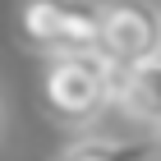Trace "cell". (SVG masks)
I'll list each match as a JSON object with an SVG mask.
<instances>
[{"mask_svg": "<svg viewBox=\"0 0 161 161\" xmlns=\"http://www.w3.org/2000/svg\"><path fill=\"white\" fill-rule=\"evenodd\" d=\"M111 106L138 129L161 134V55L111 69Z\"/></svg>", "mask_w": 161, "mask_h": 161, "instance_id": "obj_4", "label": "cell"}, {"mask_svg": "<svg viewBox=\"0 0 161 161\" xmlns=\"http://www.w3.org/2000/svg\"><path fill=\"white\" fill-rule=\"evenodd\" d=\"M111 69L101 51H60L46 55L42 111L64 129H87L111 111Z\"/></svg>", "mask_w": 161, "mask_h": 161, "instance_id": "obj_1", "label": "cell"}, {"mask_svg": "<svg viewBox=\"0 0 161 161\" xmlns=\"http://www.w3.org/2000/svg\"><path fill=\"white\" fill-rule=\"evenodd\" d=\"M97 51L111 64H138L161 55V5L157 0H101Z\"/></svg>", "mask_w": 161, "mask_h": 161, "instance_id": "obj_3", "label": "cell"}, {"mask_svg": "<svg viewBox=\"0 0 161 161\" xmlns=\"http://www.w3.org/2000/svg\"><path fill=\"white\" fill-rule=\"evenodd\" d=\"M161 157V134H83L64 143L51 161H157Z\"/></svg>", "mask_w": 161, "mask_h": 161, "instance_id": "obj_5", "label": "cell"}, {"mask_svg": "<svg viewBox=\"0 0 161 161\" xmlns=\"http://www.w3.org/2000/svg\"><path fill=\"white\" fill-rule=\"evenodd\" d=\"M101 0H23L19 5V37L42 55L60 51H97Z\"/></svg>", "mask_w": 161, "mask_h": 161, "instance_id": "obj_2", "label": "cell"}]
</instances>
